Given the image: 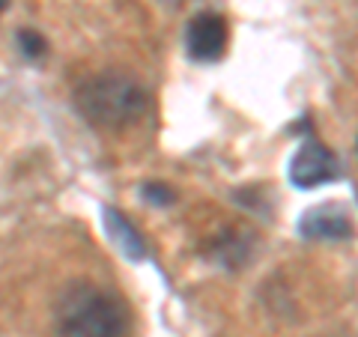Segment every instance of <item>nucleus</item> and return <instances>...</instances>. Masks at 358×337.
Wrapping results in <instances>:
<instances>
[{
    "label": "nucleus",
    "instance_id": "2",
    "mask_svg": "<svg viewBox=\"0 0 358 337\" xmlns=\"http://www.w3.org/2000/svg\"><path fill=\"white\" fill-rule=\"evenodd\" d=\"M75 105L81 117L99 129H126L138 122L150 108V96L134 78L122 72L93 75L75 89Z\"/></svg>",
    "mask_w": 358,
    "mask_h": 337
},
{
    "label": "nucleus",
    "instance_id": "4",
    "mask_svg": "<svg viewBox=\"0 0 358 337\" xmlns=\"http://www.w3.org/2000/svg\"><path fill=\"white\" fill-rule=\"evenodd\" d=\"M185 48L194 60H218L224 48H227V21L218 13H203L197 15L185 33Z\"/></svg>",
    "mask_w": 358,
    "mask_h": 337
},
{
    "label": "nucleus",
    "instance_id": "3",
    "mask_svg": "<svg viewBox=\"0 0 358 337\" xmlns=\"http://www.w3.org/2000/svg\"><path fill=\"white\" fill-rule=\"evenodd\" d=\"M338 176V159L320 141H305L289 162V182L299 188H317Z\"/></svg>",
    "mask_w": 358,
    "mask_h": 337
},
{
    "label": "nucleus",
    "instance_id": "6",
    "mask_svg": "<svg viewBox=\"0 0 358 337\" xmlns=\"http://www.w3.org/2000/svg\"><path fill=\"white\" fill-rule=\"evenodd\" d=\"M105 230L110 236V242L126 257H131V260H143V257H147V242H143V236L126 221L122 212L105 209Z\"/></svg>",
    "mask_w": 358,
    "mask_h": 337
},
{
    "label": "nucleus",
    "instance_id": "1",
    "mask_svg": "<svg viewBox=\"0 0 358 337\" xmlns=\"http://www.w3.org/2000/svg\"><path fill=\"white\" fill-rule=\"evenodd\" d=\"M54 325L60 337H126L129 313L110 289L75 280L57 299Z\"/></svg>",
    "mask_w": 358,
    "mask_h": 337
},
{
    "label": "nucleus",
    "instance_id": "8",
    "mask_svg": "<svg viewBox=\"0 0 358 337\" xmlns=\"http://www.w3.org/2000/svg\"><path fill=\"white\" fill-rule=\"evenodd\" d=\"M143 197L150 200V203H159V206H167V203H173V191L167 188V185H162V182H147L143 185Z\"/></svg>",
    "mask_w": 358,
    "mask_h": 337
},
{
    "label": "nucleus",
    "instance_id": "5",
    "mask_svg": "<svg viewBox=\"0 0 358 337\" xmlns=\"http://www.w3.org/2000/svg\"><path fill=\"white\" fill-rule=\"evenodd\" d=\"M299 233L310 242H338V239H346V236L352 233V224H350V215H346L341 206L326 203V206L305 212V218L299 224Z\"/></svg>",
    "mask_w": 358,
    "mask_h": 337
},
{
    "label": "nucleus",
    "instance_id": "9",
    "mask_svg": "<svg viewBox=\"0 0 358 337\" xmlns=\"http://www.w3.org/2000/svg\"><path fill=\"white\" fill-rule=\"evenodd\" d=\"M6 3H9V0H0V13H3V9H6Z\"/></svg>",
    "mask_w": 358,
    "mask_h": 337
},
{
    "label": "nucleus",
    "instance_id": "7",
    "mask_svg": "<svg viewBox=\"0 0 358 337\" xmlns=\"http://www.w3.org/2000/svg\"><path fill=\"white\" fill-rule=\"evenodd\" d=\"M18 45H21V51H24L30 60H36V57L45 54V39L39 36L36 30H21L18 33Z\"/></svg>",
    "mask_w": 358,
    "mask_h": 337
}]
</instances>
